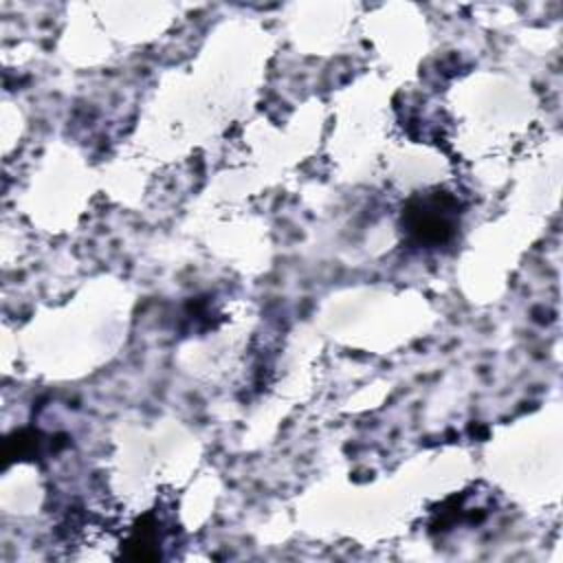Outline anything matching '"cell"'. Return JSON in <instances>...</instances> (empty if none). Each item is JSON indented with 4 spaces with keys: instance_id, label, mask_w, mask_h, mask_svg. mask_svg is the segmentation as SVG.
I'll return each mask as SVG.
<instances>
[{
    "instance_id": "1",
    "label": "cell",
    "mask_w": 563,
    "mask_h": 563,
    "mask_svg": "<svg viewBox=\"0 0 563 563\" xmlns=\"http://www.w3.org/2000/svg\"><path fill=\"white\" fill-rule=\"evenodd\" d=\"M462 209V200L444 187L413 194L402 207V233L418 249H440L455 238Z\"/></svg>"
},
{
    "instance_id": "2",
    "label": "cell",
    "mask_w": 563,
    "mask_h": 563,
    "mask_svg": "<svg viewBox=\"0 0 563 563\" xmlns=\"http://www.w3.org/2000/svg\"><path fill=\"white\" fill-rule=\"evenodd\" d=\"M161 539H163V528H161V519L154 512L143 515L132 532L128 534V539L123 541L125 545V556L136 559V561H152L161 556Z\"/></svg>"
}]
</instances>
